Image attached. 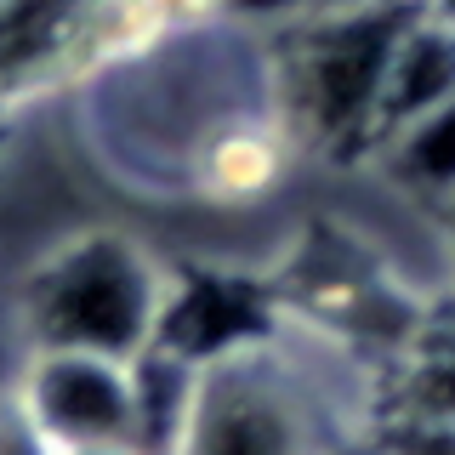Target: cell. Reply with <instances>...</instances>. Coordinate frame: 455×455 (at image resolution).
Here are the masks:
<instances>
[{
	"mask_svg": "<svg viewBox=\"0 0 455 455\" xmlns=\"http://www.w3.org/2000/svg\"><path fill=\"white\" fill-rule=\"evenodd\" d=\"M410 0H381L359 12H296L274 23L267 108L296 148L370 154L381 137V85L404 28Z\"/></svg>",
	"mask_w": 455,
	"mask_h": 455,
	"instance_id": "1",
	"label": "cell"
},
{
	"mask_svg": "<svg viewBox=\"0 0 455 455\" xmlns=\"http://www.w3.org/2000/svg\"><path fill=\"white\" fill-rule=\"evenodd\" d=\"M171 267L125 228H80L28 267L18 324L28 347L142 359L160 341Z\"/></svg>",
	"mask_w": 455,
	"mask_h": 455,
	"instance_id": "2",
	"label": "cell"
},
{
	"mask_svg": "<svg viewBox=\"0 0 455 455\" xmlns=\"http://www.w3.org/2000/svg\"><path fill=\"white\" fill-rule=\"evenodd\" d=\"M177 455H331V421L279 341L199 364Z\"/></svg>",
	"mask_w": 455,
	"mask_h": 455,
	"instance_id": "3",
	"label": "cell"
},
{
	"mask_svg": "<svg viewBox=\"0 0 455 455\" xmlns=\"http://www.w3.org/2000/svg\"><path fill=\"white\" fill-rule=\"evenodd\" d=\"M12 398L46 450L132 444L137 438V359L80 347H28Z\"/></svg>",
	"mask_w": 455,
	"mask_h": 455,
	"instance_id": "4",
	"label": "cell"
},
{
	"mask_svg": "<svg viewBox=\"0 0 455 455\" xmlns=\"http://www.w3.org/2000/svg\"><path fill=\"white\" fill-rule=\"evenodd\" d=\"M279 307L284 296L234 274H171V296H165V319H160L154 347H171L188 364H217L228 353L279 341Z\"/></svg>",
	"mask_w": 455,
	"mask_h": 455,
	"instance_id": "5",
	"label": "cell"
},
{
	"mask_svg": "<svg viewBox=\"0 0 455 455\" xmlns=\"http://www.w3.org/2000/svg\"><path fill=\"white\" fill-rule=\"evenodd\" d=\"M296 142L279 125L274 108H228L199 132V142L188 148V188L211 205H256L284 182Z\"/></svg>",
	"mask_w": 455,
	"mask_h": 455,
	"instance_id": "6",
	"label": "cell"
},
{
	"mask_svg": "<svg viewBox=\"0 0 455 455\" xmlns=\"http://www.w3.org/2000/svg\"><path fill=\"white\" fill-rule=\"evenodd\" d=\"M97 0H6L0 6V103L80 85V46Z\"/></svg>",
	"mask_w": 455,
	"mask_h": 455,
	"instance_id": "7",
	"label": "cell"
},
{
	"mask_svg": "<svg viewBox=\"0 0 455 455\" xmlns=\"http://www.w3.org/2000/svg\"><path fill=\"white\" fill-rule=\"evenodd\" d=\"M450 97H455V28L410 6L387 57V85H381V137L427 108L450 103Z\"/></svg>",
	"mask_w": 455,
	"mask_h": 455,
	"instance_id": "8",
	"label": "cell"
},
{
	"mask_svg": "<svg viewBox=\"0 0 455 455\" xmlns=\"http://www.w3.org/2000/svg\"><path fill=\"white\" fill-rule=\"evenodd\" d=\"M370 165H376L398 194L421 199L427 211H444L455 199V97L416 114V120H404V125H393V132L370 148Z\"/></svg>",
	"mask_w": 455,
	"mask_h": 455,
	"instance_id": "9",
	"label": "cell"
},
{
	"mask_svg": "<svg viewBox=\"0 0 455 455\" xmlns=\"http://www.w3.org/2000/svg\"><path fill=\"white\" fill-rule=\"evenodd\" d=\"M370 455H455V421H427V416H393L387 433L376 438Z\"/></svg>",
	"mask_w": 455,
	"mask_h": 455,
	"instance_id": "10",
	"label": "cell"
},
{
	"mask_svg": "<svg viewBox=\"0 0 455 455\" xmlns=\"http://www.w3.org/2000/svg\"><path fill=\"white\" fill-rule=\"evenodd\" d=\"M0 455H52L40 444V433L28 427V416L18 410V398L0 393Z\"/></svg>",
	"mask_w": 455,
	"mask_h": 455,
	"instance_id": "11",
	"label": "cell"
},
{
	"mask_svg": "<svg viewBox=\"0 0 455 455\" xmlns=\"http://www.w3.org/2000/svg\"><path fill=\"white\" fill-rule=\"evenodd\" d=\"M359 6H381V0H296V12H359Z\"/></svg>",
	"mask_w": 455,
	"mask_h": 455,
	"instance_id": "12",
	"label": "cell"
},
{
	"mask_svg": "<svg viewBox=\"0 0 455 455\" xmlns=\"http://www.w3.org/2000/svg\"><path fill=\"white\" fill-rule=\"evenodd\" d=\"M416 12H427V18H438V23H450L455 28V0H410Z\"/></svg>",
	"mask_w": 455,
	"mask_h": 455,
	"instance_id": "13",
	"label": "cell"
},
{
	"mask_svg": "<svg viewBox=\"0 0 455 455\" xmlns=\"http://www.w3.org/2000/svg\"><path fill=\"white\" fill-rule=\"evenodd\" d=\"M433 217H438V234H444V251H450V262H455V199H450L444 211H433Z\"/></svg>",
	"mask_w": 455,
	"mask_h": 455,
	"instance_id": "14",
	"label": "cell"
},
{
	"mask_svg": "<svg viewBox=\"0 0 455 455\" xmlns=\"http://www.w3.org/2000/svg\"><path fill=\"white\" fill-rule=\"evenodd\" d=\"M52 455H142L132 444H85V450H52Z\"/></svg>",
	"mask_w": 455,
	"mask_h": 455,
	"instance_id": "15",
	"label": "cell"
},
{
	"mask_svg": "<svg viewBox=\"0 0 455 455\" xmlns=\"http://www.w3.org/2000/svg\"><path fill=\"white\" fill-rule=\"evenodd\" d=\"M0 6H6V0H0Z\"/></svg>",
	"mask_w": 455,
	"mask_h": 455,
	"instance_id": "16",
	"label": "cell"
}]
</instances>
